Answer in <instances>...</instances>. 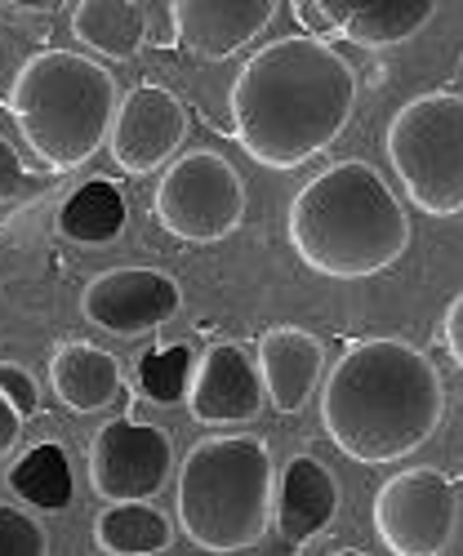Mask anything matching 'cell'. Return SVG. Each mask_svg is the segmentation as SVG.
Masks as SVG:
<instances>
[{
	"instance_id": "obj_10",
	"label": "cell",
	"mask_w": 463,
	"mask_h": 556,
	"mask_svg": "<svg viewBox=\"0 0 463 556\" xmlns=\"http://www.w3.org/2000/svg\"><path fill=\"white\" fill-rule=\"evenodd\" d=\"M178 307H183L178 281L152 267H112L80 290V316L95 330L121 339L161 330L165 320L178 316Z\"/></svg>"
},
{
	"instance_id": "obj_16",
	"label": "cell",
	"mask_w": 463,
	"mask_h": 556,
	"mask_svg": "<svg viewBox=\"0 0 463 556\" xmlns=\"http://www.w3.org/2000/svg\"><path fill=\"white\" fill-rule=\"evenodd\" d=\"M50 388L76 414L112 409L121 396V361L95 343H63L50 356Z\"/></svg>"
},
{
	"instance_id": "obj_19",
	"label": "cell",
	"mask_w": 463,
	"mask_h": 556,
	"mask_svg": "<svg viewBox=\"0 0 463 556\" xmlns=\"http://www.w3.org/2000/svg\"><path fill=\"white\" fill-rule=\"evenodd\" d=\"M129 218V205L121 197L116 182L108 178H89L63 201L59 210V231L76 245H108L121 237V227Z\"/></svg>"
},
{
	"instance_id": "obj_4",
	"label": "cell",
	"mask_w": 463,
	"mask_h": 556,
	"mask_svg": "<svg viewBox=\"0 0 463 556\" xmlns=\"http://www.w3.org/2000/svg\"><path fill=\"white\" fill-rule=\"evenodd\" d=\"M276 463L259 437H205L178 468V526L201 552H250L272 521Z\"/></svg>"
},
{
	"instance_id": "obj_20",
	"label": "cell",
	"mask_w": 463,
	"mask_h": 556,
	"mask_svg": "<svg viewBox=\"0 0 463 556\" xmlns=\"http://www.w3.org/2000/svg\"><path fill=\"white\" fill-rule=\"evenodd\" d=\"M174 539V526L152 503H108L95 521V543L108 556H157Z\"/></svg>"
},
{
	"instance_id": "obj_25",
	"label": "cell",
	"mask_w": 463,
	"mask_h": 556,
	"mask_svg": "<svg viewBox=\"0 0 463 556\" xmlns=\"http://www.w3.org/2000/svg\"><path fill=\"white\" fill-rule=\"evenodd\" d=\"M0 396H5V405L18 414V419L36 414V405H40V388L32 383L27 369L14 365V361H0Z\"/></svg>"
},
{
	"instance_id": "obj_28",
	"label": "cell",
	"mask_w": 463,
	"mask_h": 556,
	"mask_svg": "<svg viewBox=\"0 0 463 556\" xmlns=\"http://www.w3.org/2000/svg\"><path fill=\"white\" fill-rule=\"evenodd\" d=\"M330 556H370V552H361V547H339V552H330Z\"/></svg>"
},
{
	"instance_id": "obj_18",
	"label": "cell",
	"mask_w": 463,
	"mask_h": 556,
	"mask_svg": "<svg viewBox=\"0 0 463 556\" xmlns=\"http://www.w3.org/2000/svg\"><path fill=\"white\" fill-rule=\"evenodd\" d=\"M72 31L103 59H134L148 45V5L138 0H80L72 10Z\"/></svg>"
},
{
	"instance_id": "obj_1",
	"label": "cell",
	"mask_w": 463,
	"mask_h": 556,
	"mask_svg": "<svg viewBox=\"0 0 463 556\" xmlns=\"http://www.w3.org/2000/svg\"><path fill=\"white\" fill-rule=\"evenodd\" d=\"M232 134L250 161L295 169L326 152L356 112V72L316 36H286L250 54L232 80Z\"/></svg>"
},
{
	"instance_id": "obj_24",
	"label": "cell",
	"mask_w": 463,
	"mask_h": 556,
	"mask_svg": "<svg viewBox=\"0 0 463 556\" xmlns=\"http://www.w3.org/2000/svg\"><path fill=\"white\" fill-rule=\"evenodd\" d=\"M45 188V178H36L23 161H18V148L0 134V205L10 201H23V197H36Z\"/></svg>"
},
{
	"instance_id": "obj_27",
	"label": "cell",
	"mask_w": 463,
	"mask_h": 556,
	"mask_svg": "<svg viewBox=\"0 0 463 556\" xmlns=\"http://www.w3.org/2000/svg\"><path fill=\"white\" fill-rule=\"evenodd\" d=\"M18 428H23V419L5 405V396H0V458L18 445Z\"/></svg>"
},
{
	"instance_id": "obj_17",
	"label": "cell",
	"mask_w": 463,
	"mask_h": 556,
	"mask_svg": "<svg viewBox=\"0 0 463 556\" xmlns=\"http://www.w3.org/2000/svg\"><path fill=\"white\" fill-rule=\"evenodd\" d=\"M330 14V27L365 50H384V45H401L420 36L437 18V0H356V5H321Z\"/></svg>"
},
{
	"instance_id": "obj_6",
	"label": "cell",
	"mask_w": 463,
	"mask_h": 556,
	"mask_svg": "<svg viewBox=\"0 0 463 556\" xmlns=\"http://www.w3.org/2000/svg\"><path fill=\"white\" fill-rule=\"evenodd\" d=\"M388 161L424 214H463V94L433 89L397 108L388 125Z\"/></svg>"
},
{
	"instance_id": "obj_15",
	"label": "cell",
	"mask_w": 463,
	"mask_h": 556,
	"mask_svg": "<svg viewBox=\"0 0 463 556\" xmlns=\"http://www.w3.org/2000/svg\"><path fill=\"white\" fill-rule=\"evenodd\" d=\"M339 513V481L330 468L312 454H299L286 463L281 481H276V503H272V526L286 543H308L326 530Z\"/></svg>"
},
{
	"instance_id": "obj_14",
	"label": "cell",
	"mask_w": 463,
	"mask_h": 556,
	"mask_svg": "<svg viewBox=\"0 0 463 556\" xmlns=\"http://www.w3.org/2000/svg\"><path fill=\"white\" fill-rule=\"evenodd\" d=\"M321 375H326V348H321L316 334L295 330V326L259 334V379H263L272 409H281V414L303 409Z\"/></svg>"
},
{
	"instance_id": "obj_22",
	"label": "cell",
	"mask_w": 463,
	"mask_h": 556,
	"mask_svg": "<svg viewBox=\"0 0 463 556\" xmlns=\"http://www.w3.org/2000/svg\"><path fill=\"white\" fill-rule=\"evenodd\" d=\"M138 383L143 392L157 401V405H174L188 396V383H192V352L188 348H165V352H152L138 365Z\"/></svg>"
},
{
	"instance_id": "obj_9",
	"label": "cell",
	"mask_w": 463,
	"mask_h": 556,
	"mask_svg": "<svg viewBox=\"0 0 463 556\" xmlns=\"http://www.w3.org/2000/svg\"><path fill=\"white\" fill-rule=\"evenodd\" d=\"M174 468V445L161 428L112 419L89 441V485L108 503H148Z\"/></svg>"
},
{
	"instance_id": "obj_23",
	"label": "cell",
	"mask_w": 463,
	"mask_h": 556,
	"mask_svg": "<svg viewBox=\"0 0 463 556\" xmlns=\"http://www.w3.org/2000/svg\"><path fill=\"white\" fill-rule=\"evenodd\" d=\"M50 552V534L14 503H0V556H45Z\"/></svg>"
},
{
	"instance_id": "obj_13",
	"label": "cell",
	"mask_w": 463,
	"mask_h": 556,
	"mask_svg": "<svg viewBox=\"0 0 463 556\" xmlns=\"http://www.w3.org/2000/svg\"><path fill=\"white\" fill-rule=\"evenodd\" d=\"M170 14L178 50L214 63L246 50L259 31H267V23L276 18V0H178Z\"/></svg>"
},
{
	"instance_id": "obj_5",
	"label": "cell",
	"mask_w": 463,
	"mask_h": 556,
	"mask_svg": "<svg viewBox=\"0 0 463 556\" xmlns=\"http://www.w3.org/2000/svg\"><path fill=\"white\" fill-rule=\"evenodd\" d=\"M116 108L112 72L72 50L32 54L10 85V112L50 169H76L95 156L112 134Z\"/></svg>"
},
{
	"instance_id": "obj_2",
	"label": "cell",
	"mask_w": 463,
	"mask_h": 556,
	"mask_svg": "<svg viewBox=\"0 0 463 556\" xmlns=\"http://www.w3.org/2000/svg\"><path fill=\"white\" fill-rule=\"evenodd\" d=\"M446 419L437 365L401 339H361L321 388V424L356 463H397L433 441Z\"/></svg>"
},
{
	"instance_id": "obj_11",
	"label": "cell",
	"mask_w": 463,
	"mask_h": 556,
	"mask_svg": "<svg viewBox=\"0 0 463 556\" xmlns=\"http://www.w3.org/2000/svg\"><path fill=\"white\" fill-rule=\"evenodd\" d=\"M183 138H188V112L165 85L148 80L134 85L125 103L116 108L108 148L125 174H152L161 169V161H170L183 148Z\"/></svg>"
},
{
	"instance_id": "obj_8",
	"label": "cell",
	"mask_w": 463,
	"mask_h": 556,
	"mask_svg": "<svg viewBox=\"0 0 463 556\" xmlns=\"http://www.w3.org/2000/svg\"><path fill=\"white\" fill-rule=\"evenodd\" d=\"M454 481L441 468H410L379 485L375 530L397 556H437L454 539Z\"/></svg>"
},
{
	"instance_id": "obj_7",
	"label": "cell",
	"mask_w": 463,
	"mask_h": 556,
	"mask_svg": "<svg viewBox=\"0 0 463 556\" xmlns=\"http://www.w3.org/2000/svg\"><path fill=\"white\" fill-rule=\"evenodd\" d=\"M152 218L178 241L214 245L246 218V178L218 152L197 148L170 161L161 174V188L152 192Z\"/></svg>"
},
{
	"instance_id": "obj_12",
	"label": "cell",
	"mask_w": 463,
	"mask_h": 556,
	"mask_svg": "<svg viewBox=\"0 0 463 556\" xmlns=\"http://www.w3.org/2000/svg\"><path fill=\"white\" fill-rule=\"evenodd\" d=\"M188 409L197 424H250L263 409V379L259 365L241 343H210L192 388H188Z\"/></svg>"
},
{
	"instance_id": "obj_21",
	"label": "cell",
	"mask_w": 463,
	"mask_h": 556,
	"mask_svg": "<svg viewBox=\"0 0 463 556\" xmlns=\"http://www.w3.org/2000/svg\"><path fill=\"white\" fill-rule=\"evenodd\" d=\"M10 490L23 503L45 507V513H59V507H67L72 503V463H67V450L54 445V441L32 445L10 468Z\"/></svg>"
},
{
	"instance_id": "obj_26",
	"label": "cell",
	"mask_w": 463,
	"mask_h": 556,
	"mask_svg": "<svg viewBox=\"0 0 463 556\" xmlns=\"http://www.w3.org/2000/svg\"><path fill=\"white\" fill-rule=\"evenodd\" d=\"M441 343L450 348L454 365H463V294L446 307V320H441Z\"/></svg>"
},
{
	"instance_id": "obj_3",
	"label": "cell",
	"mask_w": 463,
	"mask_h": 556,
	"mask_svg": "<svg viewBox=\"0 0 463 556\" xmlns=\"http://www.w3.org/2000/svg\"><path fill=\"white\" fill-rule=\"evenodd\" d=\"M290 245L303 267L361 281L388 271L410 250V218L375 165L339 161L290 201Z\"/></svg>"
}]
</instances>
